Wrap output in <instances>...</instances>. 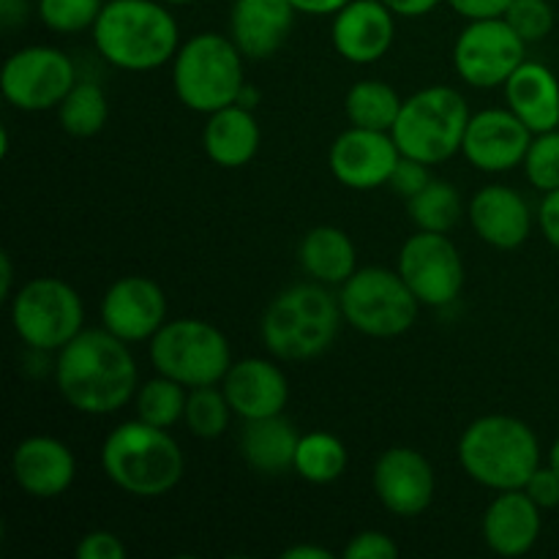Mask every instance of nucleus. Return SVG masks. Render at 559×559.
Listing matches in <instances>:
<instances>
[{"mask_svg":"<svg viewBox=\"0 0 559 559\" xmlns=\"http://www.w3.org/2000/svg\"><path fill=\"white\" fill-rule=\"evenodd\" d=\"M55 385L69 407L85 415H112L136 396V364L129 342L107 328L82 331L58 349Z\"/></svg>","mask_w":559,"mask_h":559,"instance_id":"f257e3e1","label":"nucleus"},{"mask_svg":"<svg viewBox=\"0 0 559 559\" xmlns=\"http://www.w3.org/2000/svg\"><path fill=\"white\" fill-rule=\"evenodd\" d=\"M93 44L109 66L142 74L175 60L180 27L162 0H109L93 25Z\"/></svg>","mask_w":559,"mask_h":559,"instance_id":"f03ea898","label":"nucleus"},{"mask_svg":"<svg viewBox=\"0 0 559 559\" xmlns=\"http://www.w3.org/2000/svg\"><path fill=\"white\" fill-rule=\"evenodd\" d=\"M102 469L131 497H164L183 480L186 459L169 429L129 420L115 426L102 445Z\"/></svg>","mask_w":559,"mask_h":559,"instance_id":"7ed1b4c3","label":"nucleus"},{"mask_svg":"<svg viewBox=\"0 0 559 559\" xmlns=\"http://www.w3.org/2000/svg\"><path fill=\"white\" fill-rule=\"evenodd\" d=\"M342 320L338 295L328 293V284H295L267 304L260 333L273 358L304 364L336 342Z\"/></svg>","mask_w":559,"mask_h":559,"instance_id":"20e7f679","label":"nucleus"},{"mask_svg":"<svg viewBox=\"0 0 559 559\" xmlns=\"http://www.w3.org/2000/svg\"><path fill=\"white\" fill-rule=\"evenodd\" d=\"M459 464L475 484L491 491L524 489L540 467V442L513 415H484L459 437Z\"/></svg>","mask_w":559,"mask_h":559,"instance_id":"39448f33","label":"nucleus"},{"mask_svg":"<svg viewBox=\"0 0 559 559\" xmlns=\"http://www.w3.org/2000/svg\"><path fill=\"white\" fill-rule=\"evenodd\" d=\"M173 87L183 107L202 115L238 104L246 87L243 52L229 36L197 33L175 55Z\"/></svg>","mask_w":559,"mask_h":559,"instance_id":"423d86ee","label":"nucleus"},{"mask_svg":"<svg viewBox=\"0 0 559 559\" xmlns=\"http://www.w3.org/2000/svg\"><path fill=\"white\" fill-rule=\"evenodd\" d=\"M469 118L473 115L462 93L448 85L424 87L404 98L391 134L404 156L435 167L462 151Z\"/></svg>","mask_w":559,"mask_h":559,"instance_id":"0eeeda50","label":"nucleus"},{"mask_svg":"<svg viewBox=\"0 0 559 559\" xmlns=\"http://www.w3.org/2000/svg\"><path fill=\"white\" fill-rule=\"evenodd\" d=\"M344 322L371 338L404 336L418 320L420 300L399 271L358 267L338 289Z\"/></svg>","mask_w":559,"mask_h":559,"instance_id":"6e6552de","label":"nucleus"},{"mask_svg":"<svg viewBox=\"0 0 559 559\" xmlns=\"http://www.w3.org/2000/svg\"><path fill=\"white\" fill-rule=\"evenodd\" d=\"M151 360L158 374L186 388L218 385L235 364L227 336L213 322L194 317L164 322L151 338Z\"/></svg>","mask_w":559,"mask_h":559,"instance_id":"1a4fd4ad","label":"nucleus"},{"mask_svg":"<svg viewBox=\"0 0 559 559\" xmlns=\"http://www.w3.org/2000/svg\"><path fill=\"white\" fill-rule=\"evenodd\" d=\"M85 306L80 293L58 276L31 278L11 298V325L36 353H58L82 333Z\"/></svg>","mask_w":559,"mask_h":559,"instance_id":"9d476101","label":"nucleus"},{"mask_svg":"<svg viewBox=\"0 0 559 559\" xmlns=\"http://www.w3.org/2000/svg\"><path fill=\"white\" fill-rule=\"evenodd\" d=\"M527 60V41L508 25L506 16L469 20L453 47V66L467 85L491 91L511 80Z\"/></svg>","mask_w":559,"mask_h":559,"instance_id":"9b49d317","label":"nucleus"},{"mask_svg":"<svg viewBox=\"0 0 559 559\" xmlns=\"http://www.w3.org/2000/svg\"><path fill=\"white\" fill-rule=\"evenodd\" d=\"M76 85V69L58 47H25L9 55L0 71V91L22 112L58 109Z\"/></svg>","mask_w":559,"mask_h":559,"instance_id":"f8f14e48","label":"nucleus"},{"mask_svg":"<svg viewBox=\"0 0 559 559\" xmlns=\"http://www.w3.org/2000/svg\"><path fill=\"white\" fill-rule=\"evenodd\" d=\"M399 273L420 306H448L462 295L464 262L445 233H415L399 251Z\"/></svg>","mask_w":559,"mask_h":559,"instance_id":"ddd939ff","label":"nucleus"},{"mask_svg":"<svg viewBox=\"0 0 559 559\" xmlns=\"http://www.w3.org/2000/svg\"><path fill=\"white\" fill-rule=\"evenodd\" d=\"M402 151L391 131L349 126L333 140L328 151V167L333 178L355 191H371L388 186Z\"/></svg>","mask_w":559,"mask_h":559,"instance_id":"4468645a","label":"nucleus"},{"mask_svg":"<svg viewBox=\"0 0 559 559\" xmlns=\"http://www.w3.org/2000/svg\"><path fill=\"white\" fill-rule=\"evenodd\" d=\"M377 500L393 516H420L435 502L437 475L429 459L415 448H388L371 473Z\"/></svg>","mask_w":559,"mask_h":559,"instance_id":"2eb2a0df","label":"nucleus"},{"mask_svg":"<svg viewBox=\"0 0 559 559\" xmlns=\"http://www.w3.org/2000/svg\"><path fill=\"white\" fill-rule=\"evenodd\" d=\"M533 136L511 109H480L469 118L462 153L480 173H511L524 164Z\"/></svg>","mask_w":559,"mask_h":559,"instance_id":"dca6fc26","label":"nucleus"},{"mask_svg":"<svg viewBox=\"0 0 559 559\" xmlns=\"http://www.w3.org/2000/svg\"><path fill=\"white\" fill-rule=\"evenodd\" d=\"M167 322V295L153 278L123 276L102 298V325L123 342H151Z\"/></svg>","mask_w":559,"mask_h":559,"instance_id":"f3484780","label":"nucleus"},{"mask_svg":"<svg viewBox=\"0 0 559 559\" xmlns=\"http://www.w3.org/2000/svg\"><path fill=\"white\" fill-rule=\"evenodd\" d=\"M382 0H349L333 14V47L344 60L358 66L385 58L396 38V20Z\"/></svg>","mask_w":559,"mask_h":559,"instance_id":"a211bd4d","label":"nucleus"},{"mask_svg":"<svg viewBox=\"0 0 559 559\" xmlns=\"http://www.w3.org/2000/svg\"><path fill=\"white\" fill-rule=\"evenodd\" d=\"M11 475L33 500H55L66 495L76 478V459L69 445L55 437H27L11 453Z\"/></svg>","mask_w":559,"mask_h":559,"instance_id":"6ab92c4d","label":"nucleus"},{"mask_svg":"<svg viewBox=\"0 0 559 559\" xmlns=\"http://www.w3.org/2000/svg\"><path fill=\"white\" fill-rule=\"evenodd\" d=\"M224 396L238 418L257 420L282 415L289 399V382L278 364L265 358L235 360L222 380Z\"/></svg>","mask_w":559,"mask_h":559,"instance_id":"aec40b11","label":"nucleus"},{"mask_svg":"<svg viewBox=\"0 0 559 559\" xmlns=\"http://www.w3.org/2000/svg\"><path fill=\"white\" fill-rule=\"evenodd\" d=\"M467 216L475 235L491 249H519L533 229V213H530L527 200L511 186L491 183L480 189L469 200Z\"/></svg>","mask_w":559,"mask_h":559,"instance_id":"412c9836","label":"nucleus"},{"mask_svg":"<svg viewBox=\"0 0 559 559\" xmlns=\"http://www.w3.org/2000/svg\"><path fill=\"white\" fill-rule=\"evenodd\" d=\"M295 14L298 11L289 0H233L229 38L243 58L265 60L284 47Z\"/></svg>","mask_w":559,"mask_h":559,"instance_id":"4be33fe9","label":"nucleus"},{"mask_svg":"<svg viewBox=\"0 0 559 559\" xmlns=\"http://www.w3.org/2000/svg\"><path fill=\"white\" fill-rule=\"evenodd\" d=\"M540 527H544L540 508L524 489L497 491L480 524L486 546L500 557L527 555L538 544Z\"/></svg>","mask_w":559,"mask_h":559,"instance_id":"5701e85b","label":"nucleus"},{"mask_svg":"<svg viewBox=\"0 0 559 559\" xmlns=\"http://www.w3.org/2000/svg\"><path fill=\"white\" fill-rule=\"evenodd\" d=\"M506 102L533 134L559 129V80L555 71L535 60H524L506 82Z\"/></svg>","mask_w":559,"mask_h":559,"instance_id":"b1692460","label":"nucleus"},{"mask_svg":"<svg viewBox=\"0 0 559 559\" xmlns=\"http://www.w3.org/2000/svg\"><path fill=\"white\" fill-rule=\"evenodd\" d=\"M262 142L260 123L254 112L243 104H229L207 115L205 131H202V145L207 158L224 169L246 167L257 156Z\"/></svg>","mask_w":559,"mask_h":559,"instance_id":"393cba45","label":"nucleus"},{"mask_svg":"<svg viewBox=\"0 0 559 559\" xmlns=\"http://www.w3.org/2000/svg\"><path fill=\"white\" fill-rule=\"evenodd\" d=\"M243 435H240V453L246 464L260 475H284L295 469V453H298L300 435L293 420L282 415L271 418L243 420Z\"/></svg>","mask_w":559,"mask_h":559,"instance_id":"a878e982","label":"nucleus"},{"mask_svg":"<svg viewBox=\"0 0 559 559\" xmlns=\"http://www.w3.org/2000/svg\"><path fill=\"white\" fill-rule=\"evenodd\" d=\"M298 260L314 282L328 284V287H342L358 271L355 243L344 229L331 227V224H322L304 235L298 246Z\"/></svg>","mask_w":559,"mask_h":559,"instance_id":"bb28decb","label":"nucleus"},{"mask_svg":"<svg viewBox=\"0 0 559 559\" xmlns=\"http://www.w3.org/2000/svg\"><path fill=\"white\" fill-rule=\"evenodd\" d=\"M404 98L399 96L396 87L382 80H360L355 82L344 98V112H347L349 126L374 131H391L402 112Z\"/></svg>","mask_w":559,"mask_h":559,"instance_id":"cd10ccee","label":"nucleus"},{"mask_svg":"<svg viewBox=\"0 0 559 559\" xmlns=\"http://www.w3.org/2000/svg\"><path fill=\"white\" fill-rule=\"evenodd\" d=\"M349 464V453L344 442L331 431H309L300 435L298 453H295V473L314 486L333 484L344 475Z\"/></svg>","mask_w":559,"mask_h":559,"instance_id":"c85d7f7f","label":"nucleus"},{"mask_svg":"<svg viewBox=\"0 0 559 559\" xmlns=\"http://www.w3.org/2000/svg\"><path fill=\"white\" fill-rule=\"evenodd\" d=\"M107 93L93 80H76V85L71 87L69 96L58 107V120L63 131L71 136H80V140L96 136L107 126Z\"/></svg>","mask_w":559,"mask_h":559,"instance_id":"c756f323","label":"nucleus"},{"mask_svg":"<svg viewBox=\"0 0 559 559\" xmlns=\"http://www.w3.org/2000/svg\"><path fill=\"white\" fill-rule=\"evenodd\" d=\"M409 218L424 233H451L464 216L462 194L448 180H431L424 191L407 200Z\"/></svg>","mask_w":559,"mask_h":559,"instance_id":"7c9ffc66","label":"nucleus"},{"mask_svg":"<svg viewBox=\"0 0 559 559\" xmlns=\"http://www.w3.org/2000/svg\"><path fill=\"white\" fill-rule=\"evenodd\" d=\"M186 399H189V388L158 374L136 388V418L151 426H158V429H173L175 424L183 420Z\"/></svg>","mask_w":559,"mask_h":559,"instance_id":"2f4dec72","label":"nucleus"},{"mask_svg":"<svg viewBox=\"0 0 559 559\" xmlns=\"http://www.w3.org/2000/svg\"><path fill=\"white\" fill-rule=\"evenodd\" d=\"M233 415L235 413L229 407L227 396H224L222 382L218 385L189 388L183 424L194 437H200V440H216V437H222L227 431Z\"/></svg>","mask_w":559,"mask_h":559,"instance_id":"473e14b6","label":"nucleus"},{"mask_svg":"<svg viewBox=\"0 0 559 559\" xmlns=\"http://www.w3.org/2000/svg\"><path fill=\"white\" fill-rule=\"evenodd\" d=\"M104 0H38V16L55 33H82L96 25Z\"/></svg>","mask_w":559,"mask_h":559,"instance_id":"72a5a7b5","label":"nucleus"},{"mask_svg":"<svg viewBox=\"0 0 559 559\" xmlns=\"http://www.w3.org/2000/svg\"><path fill=\"white\" fill-rule=\"evenodd\" d=\"M522 167L530 183L544 194L559 189V129L533 136V145H530Z\"/></svg>","mask_w":559,"mask_h":559,"instance_id":"f704fd0d","label":"nucleus"},{"mask_svg":"<svg viewBox=\"0 0 559 559\" xmlns=\"http://www.w3.org/2000/svg\"><path fill=\"white\" fill-rule=\"evenodd\" d=\"M502 16L527 44L544 41L555 27V9L549 0H513Z\"/></svg>","mask_w":559,"mask_h":559,"instance_id":"c9c22d12","label":"nucleus"},{"mask_svg":"<svg viewBox=\"0 0 559 559\" xmlns=\"http://www.w3.org/2000/svg\"><path fill=\"white\" fill-rule=\"evenodd\" d=\"M431 180L435 178H431L429 173V164L418 162V158L413 156H404L402 153V158H399L388 186H391L399 197H404V200H413V197L418 194V191H424Z\"/></svg>","mask_w":559,"mask_h":559,"instance_id":"e433bc0d","label":"nucleus"},{"mask_svg":"<svg viewBox=\"0 0 559 559\" xmlns=\"http://www.w3.org/2000/svg\"><path fill=\"white\" fill-rule=\"evenodd\" d=\"M344 559H396L399 546L391 535L380 533V530H364L355 535L342 551Z\"/></svg>","mask_w":559,"mask_h":559,"instance_id":"4c0bfd02","label":"nucleus"},{"mask_svg":"<svg viewBox=\"0 0 559 559\" xmlns=\"http://www.w3.org/2000/svg\"><path fill=\"white\" fill-rule=\"evenodd\" d=\"M74 555L76 559H123L126 546L115 533H107V530H93V533L82 535Z\"/></svg>","mask_w":559,"mask_h":559,"instance_id":"58836bf2","label":"nucleus"},{"mask_svg":"<svg viewBox=\"0 0 559 559\" xmlns=\"http://www.w3.org/2000/svg\"><path fill=\"white\" fill-rule=\"evenodd\" d=\"M524 491L533 497V502L540 511H551V508L559 506V475L549 467V464H546V467H538L530 475Z\"/></svg>","mask_w":559,"mask_h":559,"instance_id":"ea45409f","label":"nucleus"},{"mask_svg":"<svg viewBox=\"0 0 559 559\" xmlns=\"http://www.w3.org/2000/svg\"><path fill=\"white\" fill-rule=\"evenodd\" d=\"M456 14L464 20H489V16H502L513 0H448Z\"/></svg>","mask_w":559,"mask_h":559,"instance_id":"a19ab883","label":"nucleus"},{"mask_svg":"<svg viewBox=\"0 0 559 559\" xmlns=\"http://www.w3.org/2000/svg\"><path fill=\"white\" fill-rule=\"evenodd\" d=\"M538 224L544 238L559 251V189L546 191L538 207Z\"/></svg>","mask_w":559,"mask_h":559,"instance_id":"79ce46f5","label":"nucleus"},{"mask_svg":"<svg viewBox=\"0 0 559 559\" xmlns=\"http://www.w3.org/2000/svg\"><path fill=\"white\" fill-rule=\"evenodd\" d=\"M396 16H426L442 3V0H382Z\"/></svg>","mask_w":559,"mask_h":559,"instance_id":"37998d69","label":"nucleus"},{"mask_svg":"<svg viewBox=\"0 0 559 559\" xmlns=\"http://www.w3.org/2000/svg\"><path fill=\"white\" fill-rule=\"evenodd\" d=\"M295 5V11L300 14H311V16H328L342 11L349 0H289Z\"/></svg>","mask_w":559,"mask_h":559,"instance_id":"c03bdc74","label":"nucleus"},{"mask_svg":"<svg viewBox=\"0 0 559 559\" xmlns=\"http://www.w3.org/2000/svg\"><path fill=\"white\" fill-rule=\"evenodd\" d=\"M287 559H331L333 555L328 549H320V546H293V549L284 551Z\"/></svg>","mask_w":559,"mask_h":559,"instance_id":"a18cd8bd","label":"nucleus"},{"mask_svg":"<svg viewBox=\"0 0 559 559\" xmlns=\"http://www.w3.org/2000/svg\"><path fill=\"white\" fill-rule=\"evenodd\" d=\"M11 284H14V267H11L9 251L0 254V295L11 298Z\"/></svg>","mask_w":559,"mask_h":559,"instance_id":"49530a36","label":"nucleus"},{"mask_svg":"<svg viewBox=\"0 0 559 559\" xmlns=\"http://www.w3.org/2000/svg\"><path fill=\"white\" fill-rule=\"evenodd\" d=\"M549 467L559 475V437L555 440V445L549 448Z\"/></svg>","mask_w":559,"mask_h":559,"instance_id":"de8ad7c7","label":"nucleus"},{"mask_svg":"<svg viewBox=\"0 0 559 559\" xmlns=\"http://www.w3.org/2000/svg\"><path fill=\"white\" fill-rule=\"evenodd\" d=\"M162 3H167V5H189V3H194V0H162Z\"/></svg>","mask_w":559,"mask_h":559,"instance_id":"09e8293b","label":"nucleus"}]
</instances>
